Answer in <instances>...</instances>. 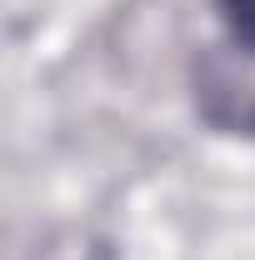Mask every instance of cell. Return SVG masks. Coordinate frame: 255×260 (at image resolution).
I'll return each instance as SVG.
<instances>
[{
	"instance_id": "1",
	"label": "cell",
	"mask_w": 255,
	"mask_h": 260,
	"mask_svg": "<svg viewBox=\"0 0 255 260\" xmlns=\"http://www.w3.org/2000/svg\"><path fill=\"white\" fill-rule=\"evenodd\" d=\"M215 5H220V20L230 30V40L255 55V0H215Z\"/></svg>"
}]
</instances>
